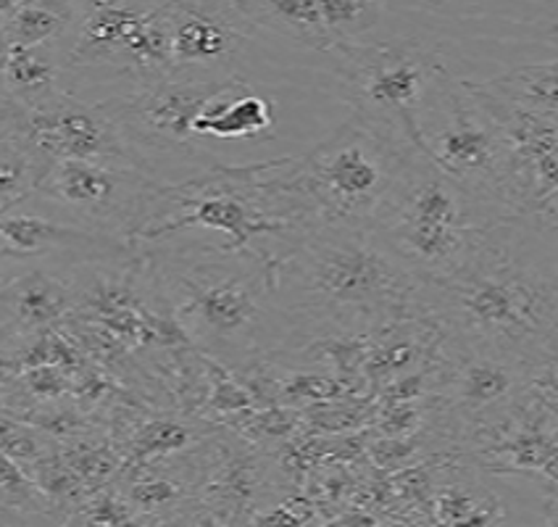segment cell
<instances>
[{
	"label": "cell",
	"instance_id": "obj_29",
	"mask_svg": "<svg viewBox=\"0 0 558 527\" xmlns=\"http://www.w3.org/2000/svg\"><path fill=\"white\" fill-rule=\"evenodd\" d=\"M545 523L558 525V493L554 499L545 501Z\"/></svg>",
	"mask_w": 558,
	"mask_h": 527
},
{
	"label": "cell",
	"instance_id": "obj_11",
	"mask_svg": "<svg viewBox=\"0 0 558 527\" xmlns=\"http://www.w3.org/2000/svg\"><path fill=\"white\" fill-rule=\"evenodd\" d=\"M442 343L448 351L437 370V409L456 433L496 430L524 409L541 372L485 348L446 338Z\"/></svg>",
	"mask_w": 558,
	"mask_h": 527
},
{
	"label": "cell",
	"instance_id": "obj_22",
	"mask_svg": "<svg viewBox=\"0 0 558 527\" xmlns=\"http://www.w3.org/2000/svg\"><path fill=\"white\" fill-rule=\"evenodd\" d=\"M496 98L509 100L519 109H550L558 106V63L527 67L498 82H487Z\"/></svg>",
	"mask_w": 558,
	"mask_h": 527
},
{
	"label": "cell",
	"instance_id": "obj_26",
	"mask_svg": "<svg viewBox=\"0 0 558 527\" xmlns=\"http://www.w3.org/2000/svg\"><path fill=\"white\" fill-rule=\"evenodd\" d=\"M80 523L87 525H126L137 523L135 506L130 504V499L117 496V493H98L93 501L80 506L77 514Z\"/></svg>",
	"mask_w": 558,
	"mask_h": 527
},
{
	"label": "cell",
	"instance_id": "obj_19",
	"mask_svg": "<svg viewBox=\"0 0 558 527\" xmlns=\"http://www.w3.org/2000/svg\"><path fill=\"white\" fill-rule=\"evenodd\" d=\"M435 523L440 525H490L504 523L498 499L480 480L466 478L464 469H456L453 478L440 480L433 488Z\"/></svg>",
	"mask_w": 558,
	"mask_h": 527
},
{
	"label": "cell",
	"instance_id": "obj_14",
	"mask_svg": "<svg viewBox=\"0 0 558 527\" xmlns=\"http://www.w3.org/2000/svg\"><path fill=\"white\" fill-rule=\"evenodd\" d=\"M130 243L87 230L80 225H61L37 214H3L0 217V256H74L82 262H104L132 253Z\"/></svg>",
	"mask_w": 558,
	"mask_h": 527
},
{
	"label": "cell",
	"instance_id": "obj_6",
	"mask_svg": "<svg viewBox=\"0 0 558 527\" xmlns=\"http://www.w3.org/2000/svg\"><path fill=\"white\" fill-rule=\"evenodd\" d=\"M418 151L500 217L527 212L517 132L485 87L446 72L422 119Z\"/></svg>",
	"mask_w": 558,
	"mask_h": 527
},
{
	"label": "cell",
	"instance_id": "obj_5",
	"mask_svg": "<svg viewBox=\"0 0 558 527\" xmlns=\"http://www.w3.org/2000/svg\"><path fill=\"white\" fill-rule=\"evenodd\" d=\"M498 219L504 217L414 148L374 232L429 285L464 270L482 235Z\"/></svg>",
	"mask_w": 558,
	"mask_h": 527
},
{
	"label": "cell",
	"instance_id": "obj_9",
	"mask_svg": "<svg viewBox=\"0 0 558 527\" xmlns=\"http://www.w3.org/2000/svg\"><path fill=\"white\" fill-rule=\"evenodd\" d=\"M332 53L338 56L335 72L351 113L418 148L422 119L448 72L437 50L414 37H398L351 43Z\"/></svg>",
	"mask_w": 558,
	"mask_h": 527
},
{
	"label": "cell",
	"instance_id": "obj_4",
	"mask_svg": "<svg viewBox=\"0 0 558 527\" xmlns=\"http://www.w3.org/2000/svg\"><path fill=\"white\" fill-rule=\"evenodd\" d=\"M414 148L351 113L308 154L269 161L266 177L303 235L316 227L374 230Z\"/></svg>",
	"mask_w": 558,
	"mask_h": 527
},
{
	"label": "cell",
	"instance_id": "obj_12",
	"mask_svg": "<svg viewBox=\"0 0 558 527\" xmlns=\"http://www.w3.org/2000/svg\"><path fill=\"white\" fill-rule=\"evenodd\" d=\"M14 143L29 158L37 180L66 158L135 167L100 104H85L66 91L35 106L16 104Z\"/></svg>",
	"mask_w": 558,
	"mask_h": 527
},
{
	"label": "cell",
	"instance_id": "obj_1",
	"mask_svg": "<svg viewBox=\"0 0 558 527\" xmlns=\"http://www.w3.org/2000/svg\"><path fill=\"white\" fill-rule=\"evenodd\" d=\"M427 316L446 340L548 372L558 364V221L498 219L466 266L427 285Z\"/></svg>",
	"mask_w": 558,
	"mask_h": 527
},
{
	"label": "cell",
	"instance_id": "obj_20",
	"mask_svg": "<svg viewBox=\"0 0 558 527\" xmlns=\"http://www.w3.org/2000/svg\"><path fill=\"white\" fill-rule=\"evenodd\" d=\"M74 9L66 0H24L5 19L3 29L11 46H46L72 27Z\"/></svg>",
	"mask_w": 558,
	"mask_h": 527
},
{
	"label": "cell",
	"instance_id": "obj_17",
	"mask_svg": "<svg viewBox=\"0 0 558 527\" xmlns=\"http://www.w3.org/2000/svg\"><path fill=\"white\" fill-rule=\"evenodd\" d=\"M253 29H269L298 46L329 53L319 0H232Z\"/></svg>",
	"mask_w": 558,
	"mask_h": 527
},
{
	"label": "cell",
	"instance_id": "obj_16",
	"mask_svg": "<svg viewBox=\"0 0 558 527\" xmlns=\"http://www.w3.org/2000/svg\"><path fill=\"white\" fill-rule=\"evenodd\" d=\"M201 140H264L275 137V104L253 93L248 80L238 74L214 95L193 122Z\"/></svg>",
	"mask_w": 558,
	"mask_h": 527
},
{
	"label": "cell",
	"instance_id": "obj_7",
	"mask_svg": "<svg viewBox=\"0 0 558 527\" xmlns=\"http://www.w3.org/2000/svg\"><path fill=\"white\" fill-rule=\"evenodd\" d=\"M266 167L269 161L245 167L217 164L182 182H161L148 219L135 238V249L185 230L225 235L227 243L221 249L227 251L269 253L258 245L266 238H275L288 249L303 230L266 180Z\"/></svg>",
	"mask_w": 558,
	"mask_h": 527
},
{
	"label": "cell",
	"instance_id": "obj_24",
	"mask_svg": "<svg viewBox=\"0 0 558 527\" xmlns=\"http://www.w3.org/2000/svg\"><path fill=\"white\" fill-rule=\"evenodd\" d=\"M43 491L27 478L22 465L0 451V506L3 510H40Z\"/></svg>",
	"mask_w": 558,
	"mask_h": 527
},
{
	"label": "cell",
	"instance_id": "obj_15",
	"mask_svg": "<svg viewBox=\"0 0 558 527\" xmlns=\"http://www.w3.org/2000/svg\"><path fill=\"white\" fill-rule=\"evenodd\" d=\"M72 301V285L48 272H29L0 290V330L11 338H29L53 327Z\"/></svg>",
	"mask_w": 558,
	"mask_h": 527
},
{
	"label": "cell",
	"instance_id": "obj_18",
	"mask_svg": "<svg viewBox=\"0 0 558 527\" xmlns=\"http://www.w3.org/2000/svg\"><path fill=\"white\" fill-rule=\"evenodd\" d=\"M61 63L53 43L46 46H9L0 61V82L22 106H35L59 93Z\"/></svg>",
	"mask_w": 558,
	"mask_h": 527
},
{
	"label": "cell",
	"instance_id": "obj_2",
	"mask_svg": "<svg viewBox=\"0 0 558 527\" xmlns=\"http://www.w3.org/2000/svg\"><path fill=\"white\" fill-rule=\"evenodd\" d=\"M275 301L295 338H372L427 314V283L374 230L316 227L275 253Z\"/></svg>",
	"mask_w": 558,
	"mask_h": 527
},
{
	"label": "cell",
	"instance_id": "obj_25",
	"mask_svg": "<svg viewBox=\"0 0 558 527\" xmlns=\"http://www.w3.org/2000/svg\"><path fill=\"white\" fill-rule=\"evenodd\" d=\"M0 451L16 462V465H35L46 456L40 435L32 433L27 424H19L16 419L0 417Z\"/></svg>",
	"mask_w": 558,
	"mask_h": 527
},
{
	"label": "cell",
	"instance_id": "obj_3",
	"mask_svg": "<svg viewBox=\"0 0 558 527\" xmlns=\"http://www.w3.org/2000/svg\"><path fill=\"white\" fill-rule=\"evenodd\" d=\"M180 333L206 359L248 372L288 346L275 301V253L198 249L156 266Z\"/></svg>",
	"mask_w": 558,
	"mask_h": 527
},
{
	"label": "cell",
	"instance_id": "obj_27",
	"mask_svg": "<svg viewBox=\"0 0 558 527\" xmlns=\"http://www.w3.org/2000/svg\"><path fill=\"white\" fill-rule=\"evenodd\" d=\"M82 9L87 11H106V9H122V5L130 3V0H80Z\"/></svg>",
	"mask_w": 558,
	"mask_h": 527
},
{
	"label": "cell",
	"instance_id": "obj_21",
	"mask_svg": "<svg viewBox=\"0 0 558 527\" xmlns=\"http://www.w3.org/2000/svg\"><path fill=\"white\" fill-rule=\"evenodd\" d=\"M319 5L329 46L338 50L351 43H361L372 29H377L388 9V0H319Z\"/></svg>",
	"mask_w": 558,
	"mask_h": 527
},
{
	"label": "cell",
	"instance_id": "obj_23",
	"mask_svg": "<svg viewBox=\"0 0 558 527\" xmlns=\"http://www.w3.org/2000/svg\"><path fill=\"white\" fill-rule=\"evenodd\" d=\"M37 177L29 158L14 140H0V217L14 212L35 193Z\"/></svg>",
	"mask_w": 558,
	"mask_h": 527
},
{
	"label": "cell",
	"instance_id": "obj_30",
	"mask_svg": "<svg viewBox=\"0 0 558 527\" xmlns=\"http://www.w3.org/2000/svg\"><path fill=\"white\" fill-rule=\"evenodd\" d=\"M416 3L427 5V9H440V5H446L448 0H416Z\"/></svg>",
	"mask_w": 558,
	"mask_h": 527
},
{
	"label": "cell",
	"instance_id": "obj_10",
	"mask_svg": "<svg viewBox=\"0 0 558 527\" xmlns=\"http://www.w3.org/2000/svg\"><path fill=\"white\" fill-rule=\"evenodd\" d=\"M161 180L126 164L66 158L37 180V199L63 208L80 227L111 235L135 249Z\"/></svg>",
	"mask_w": 558,
	"mask_h": 527
},
{
	"label": "cell",
	"instance_id": "obj_28",
	"mask_svg": "<svg viewBox=\"0 0 558 527\" xmlns=\"http://www.w3.org/2000/svg\"><path fill=\"white\" fill-rule=\"evenodd\" d=\"M22 3L24 0H0V24H5V19L14 14Z\"/></svg>",
	"mask_w": 558,
	"mask_h": 527
},
{
	"label": "cell",
	"instance_id": "obj_13",
	"mask_svg": "<svg viewBox=\"0 0 558 527\" xmlns=\"http://www.w3.org/2000/svg\"><path fill=\"white\" fill-rule=\"evenodd\" d=\"M174 72L234 74L253 29L232 0H163Z\"/></svg>",
	"mask_w": 558,
	"mask_h": 527
},
{
	"label": "cell",
	"instance_id": "obj_8",
	"mask_svg": "<svg viewBox=\"0 0 558 527\" xmlns=\"http://www.w3.org/2000/svg\"><path fill=\"white\" fill-rule=\"evenodd\" d=\"M234 77L238 74L174 72L98 104L117 127L132 164L163 182L161 171L167 167H217L219 161L206 151V140L195 135L193 122Z\"/></svg>",
	"mask_w": 558,
	"mask_h": 527
}]
</instances>
